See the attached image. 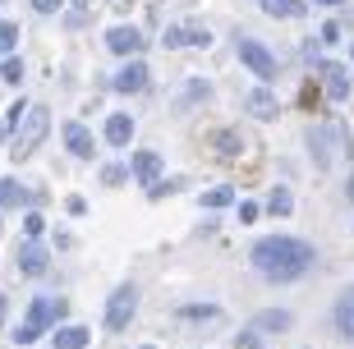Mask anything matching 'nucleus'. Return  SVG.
I'll return each instance as SVG.
<instances>
[{
    "label": "nucleus",
    "instance_id": "13",
    "mask_svg": "<svg viewBox=\"0 0 354 349\" xmlns=\"http://www.w3.org/2000/svg\"><path fill=\"white\" fill-rule=\"evenodd\" d=\"M69 142H74V152H79V156H88V152H92V142H88V133H83L79 124H69Z\"/></svg>",
    "mask_w": 354,
    "mask_h": 349
},
{
    "label": "nucleus",
    "instance_id": "4",
    "mask_svg": "<svg viewBox=\"0 0 354 349\" xmlns=\"http://www.w3.org/2000/svg\"><path fill=\"white\" fill-rule=\"evenodd\" d=\"M290 326H295V317H290L286 308H272V312H258L249 331H253V336H263V340H267V336H281V331H290Z\"/></svg>",
    "mask_w": 354,
    "mask_h": 349
},
{
    "label": "nucleus",
    "instance_id": "12",
    "mask_svg": "<svg viewBox=\"0 0 354 349\" xmlns=\"http://www.w3.org/2000/svg\"><path fill=\"white\" fill-rule=\"evenodd\" d=\"M143 83H147V69L143 65H129L124 74H120V88H124V92H129V88H143Z\"/></svg>",
    "mask_w": 354,
    "mask_h": 349
},
{
    "label": "nucleus",
    "instance_id": "16",
    "mask_svg": "<svg viewBox=\"0 0 354 349\" xmlns=\"http://www.w3.org/2000/svg\"><path fill=\"white\" fill-rule=\"evenodd\" d=\"M24 267H28L32 276H37L41 267H46V262H41V253H37V248H28V253H24Z\"/></svg>",
    "mask_w": 354,
    "mask_h": 349
},
{
    "label": "nucleus",
    "instance_id": "10",
    "mask_svg": "<svg viewBox=\"0 0 354 349\" xmlns=\"http://www.w3.org/2000/svg\"><path fill=\"white\" fill-rule=\"evenodd\" d=\"M263 10L272 14V19H299L304 0H263Z\"/></svg>",
    "mask_w": 354,
    "mask_h": 349
},
{
    "label": "nucleus",
    "instance_id": "2",
    "mask_svg": "<svg viewBox=\"0 0 354 349\" xmlns=\"http://www.w3.org/2000/svg\"><path fill=\"white\" fill-rule=\"evenodd\" d=\"M308 147H313L317 170H336L345 156H350V133H345L341 120H327V124L308 129Z\"/></svg>",
    "mask_w": 354,
    "mask_h": 349
},
{
    "label": "nucleus",
    "instance_id": "1",
    "mask_svg": "<svg viewBox=\"0 0 354 349\" xmlns=\"http://www.w3.org/2000/svg\"><path fill=\"white\" fill-rule=\"evenodd\" d=\"M313 248L304 244V239H263V244H253L249 262L267 281H299L308 267H313Z\"/></svg>",
    "mask_w": 354,
    "mask_h": 349
},
{
    "label": "nucleus",
    "instance_id": "5",
    "mask_svg": "<svg viewBox=\"0 0 354 349\" xmlns=\"http://www.w3.org/2000/svg\"><path fill=\"white\" fill-rule=\"evenodd\" d=\"M317 74H322V88H327L331 102H345V97H350V74H345V65H322Z\"/></svg>",
    "mask_w": 354,
    "mask_h": 349
},
{
    "label": "nucleus",
    "instance_id": "17",
    "mask_svg": "<svg viewBox=\"0 0 354 349\" xmlns=\"http://www.w3.org/2000/svg\"><path fill=\"white\" fill-rule=\"evenodd\" d=\"M10 46H14V28L0 23V51H10Z\"/></svg>",
    "mask_w": 354,
    "mask_h": 349
},
{
    "label": "nucleus",
    "instance_id": "19",
    "mask_svg": "<svg viewBox=\"0 0 354 349\" xmlns=\"http://www.w3.org/2000/svg\"><path fill=\"white\" fill-rule=\"evenodd\" d=\"M313 5H345V0H313Z\"/></svg>",
    "mask_w": 354,
    "mask_h": 349
},
{
    "label": "nucleus",
    "instance_id": "20",
    "mask_svg": "<svg viewBox=\"0 0 354 349\" xmlns=\"http://www.w3.org/2000/svg\"><path fill=\"white\" fill-rule=\"evenodd\" d=\"M0 317H5V303H0Z\"/></svg>",
    "mask_w": 354,
    "mask_h": 349
},
{
    "label": "nucleus",
    "instance_id": "3",
    "mask_svg": "<svg viewBox=\"0 0 354 349\" xmlns=\"http://www.w3.org/2000/svg\"><path fill=\"white\" fill-rule=\"evenodd\" d=\"M239 60H244L258 78H276V55L267 51L258 37H239Z\"/></svg>",
    "mask_w": 354,
    "mask_h": 349
},
{
    "label": "nucleus",
    "instance_id": "18",
    "mask_svg": "<svg viewBox=\"0 0 354 349\" xmlns=\"http://www.w3.org/2000/svg\"><path fill=\"white\" fill-rule=\"evenodd\" d=\"M32 5H37V10L46 14V10H55V5H60V0H32Z\"/></svg>",
    "mask_w": 354,
    "mask_h": 349
},
{
    "label": "nucleus",
    "instance_id": "11",
    "mask_svg": "<svg viewBox=\"0 0 354 349\" xmlns=\"http://www.w3.org/2000/svg\"><path fill=\"white\" fill-rule=\"evenodd\" d=\"M143 37H138V28H115L111 32V51H138Z\"/></svg>",
    "mask_w": 354,
    "mask_h": 349
},
{
    "label": "nucleus",
    "instance_id": "7",
    "mask_svg": "<svg viewBox=\"0 0 354 349\" xmlns=\"http://www.w3.org/2000/svg\"><path fill=\"white\" fill-rule=\"evenodd\" d=\"M244 111H249V115H258V120H276V111H281V106H276L272 92L253 88V92H244Z\"/></svg>",
    "mask_w": 354,
    "mask_h": 349
},
{
    "label": "nucleus",
    "instance_id": "8",
    "mask_svg": "<svg viewBox=\"0 0 354 349\" xmlns=\"http://www.w3.org/2000/svg\"><path fill=\"white\" fill-rule=\"evenodd\" d=\"M336 331L345 340H354V285L341 290V299H336Z\"/></svg>",
    "mask_w": 354,
    "mask_h": 349
},
{
    "label": "nucleus",
    "instance_id": "15",
    "mask_svg": "<svg viewBox=\"0 0 354 349\" xmlns=\"http://www.w3.org/2000/svg\"><path fill=\"white\" fill-rule=\"evenodd\" d=\"M129 138V120H111V142H124Z\"/></svg>",
    "mask_w": 354,
    "mask_h": 349
},
{
    "label": "nucleus",
    "instance_id": "9",
    "mask_svg": "<svg viewBox=\"0 0 354 349\" xmlns=\"http://www.w3.org/2000/svg\"><path fill=\"white\" fill-rule=\"evenodd\" d=\"M41 133H46V111H32V115H28V133H19V152L14 156H28L41 142Z\"/></svg>",
    "mask_w": 354,
    "mask_h": 349
},
{
    "label": "nucleus",
    "instance_id": "14",
    "mask_svg": "<svg viewBox=\"0 0 354 349\" xmlns=\"http://www.w3.org/2000/svg\"><path fill=\"white\" fill-rule=\"evenodd\" d=\"M290 207H295V198H290L286 189H276V194H272V211H281V216H286Z\"/></svg>",
    "mask_w": 354,
    "mask_h": 349
},
{
    "label": "nucleus",
    "instance_id": "6",
    "mask_svg": "<svg viewBox=\"0 0 354 349\" xmlns=\"http://www.w3.org/2000/svg\"><path fill=\"white\" fill-rule=\"evenodd\" d=\"M133 285H124V290H120L115 299H111V312H106V326H111V331H120V326L129 322V308H133Z\"/></svg>",
    "mask_w": 354,
    "mask_h": 349
}]
</instances>
